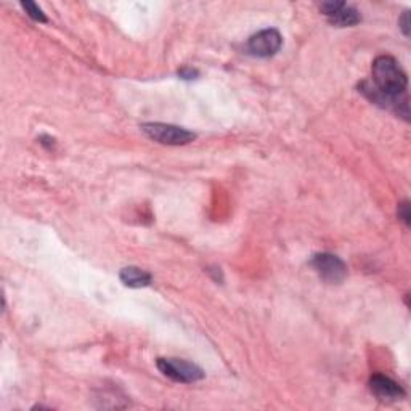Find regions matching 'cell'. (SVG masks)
<instances>
[{"label":"cell","mask_w":411,"mask_h":411,"mask_svg":"<svg viewBox=\"0 0 411 411\" xmlns=\"http://www.w3.org/2000/svg\"><path fill=\"white\" fill-rule=\"evenodd\" d=\"M371 74V81H363L358 85L360 92L375 105L392 109L398 116L408 120V79L397 60L389 55H381L372 62Z\"/></svg>","instance_id":"1"},{"label":"cell","mask_w":411,"mask_h":411,"mask_svg":"<svg viewBox=\"0 0 411 411\" xmlns=\"http://www.w3.org/2000/svg\"><path fill=\"white\" fill-rule=\"evenodd\" d=\"M141 130L150 137L151 140L158 141L161 145H171L180 146L186 145L196 139V135L190 130L183 127H177L172 124H162V123H148L141 125Z\"/></svg>","instance_id":"2"},{"label":"cell","mask_w":411,"mask_h":411,"mask_svg":"<svg viewBox=\"0 0 411 411\" xmlns=\"http://www.w3.org/2000/svg\"><path fill=\"white\" fill-rule=\"evenodd\" d=\"M156 366L164 376L175 382H182V384H191V382L201 381L204 377V371H202L198 365L191 363V361L180 360V358H158Z\"/></svg>","instance_id":"3"},{"label":"cell","mask_w":411,"mask_h":411,"mask_svg":"<svg viewBox=\"0 0 411 411\" xmlns=\"http://www.w3.org/2000/svg\"><path fill=\"white\" fill-rule=\"evenodd\" d=\"M310 265L314 267V270L319 273L323 281L330 284L342 283L345 277H347V265H345V262L339 259L337 256L330 254V252L315 254L310 259Z\"/></svg>","instance_id":"4"},{"label":"cell","mask_w":411,"mask_h":411,"mask_svg":"<svg viewBox=\"0 0 411 411\" xmlns=\"http://www.w3.org/2000/svg\"><path fill=\"white\" fill-rule=\"evenodd\" d=\"M281 43L283 37L277 29H264L249 37L246 48H248L252 57L268 58L278 53L279 48H281Z\"/></svg>","instance_id":"5"},{"label":"cell","mask_w":411,"mask_h":411,"mask_svg":"<svg viewBox=\"0 0 411 411\" xmlns=\"http://www.w3.org/2000/svg\"><path fill=\"white\" fill-rule=\"evenodd\" d=\"M370 389L379 400H400L405 397L403 387L384 375L371 376Z\"/></svg>","instance_id":"6"},{"label":"cell","mask_w":411,"mask_h":411,"mask_svg":"<svg viewBox=\"0 0 411 411\" xmlns=\"http://www.w3.org/2000/svg\"><path fill=\"white\" fill-rule=\"evenodd\" d=\"M120 281L129 288H146L153 281V277L139 267H125L119 273Z\"/></svg>","instance_id":"7"},{"label":"cell","mask_w":411,"mask_h":411,"mask_svg":"<svg viewBox=\"0 0 411 411\" xmlns=\"http://www.w3.org/2000/svg\"><path fill=\"white\" fill-rule=\"evenodd\" d=\"M328 21L331 25L339 26V27H347V26H355L361 21V16L357 8L350 7V5L344 4L341 8L336 10L331 16H328Z\"/></svg>","instance_id":"8"},{"label":"cell","mask_w":411,"mask_h":411,"mask_svg":"<svg viewBox=\"0 0 411 411\" xmlns=\"http://www.w3.org/2000/svg\"><path fill=\"white\" fill-rule=\"evenodd\" d=\"M21 7L25 8V12L27 13V16H31L32 20L37 21V23H47V16L46 13L42 12V8L39 5L32 4V2H21Z\"/></svg>","instance_id":"9"},{"label":"cell","mask_w":411,"mask_h":411,"mask_svg":"<svg viewBox=\"0 0 411 411\" xmlns=\"http://www.w3.org/2000/svg\"><path fill=\"white\" fill-rule=\"evenodd\" d=\"M397 214H398V218L405 223V225L407 227L411 225V212H410V202L408 201L400 202Z\"/></svg>","instance_id":"10"},{"label":"cell","mask_w":411,"mask_h":411,"mask_svg":"<svg viewBox=\"0 0 411 411\" xmlns=\"http://www.w3.org/2000/svg\"><path fill=\"white\" fill-rule=\"evenodd\" d=\"M398 25H400V29H402V32L405 36H410V21H408V12H403L402 18L398 20Z\"/></svg>","instance_id":"11"},{"label":"cell","mask_w":411,"mask_h":411,"mask_svg":"<svg viewBox=\"0 0 411 411\" xmlns=\"http://www.w3.org/2000/svg\"><path fill=\"white\" fill-rule=\"evenodd\" d=\"M179 76L182 79H195L196 76H198V71L191 69V68H183V69L179 71Z\"/></svg>","instance_id":"12"}]
</instances>
